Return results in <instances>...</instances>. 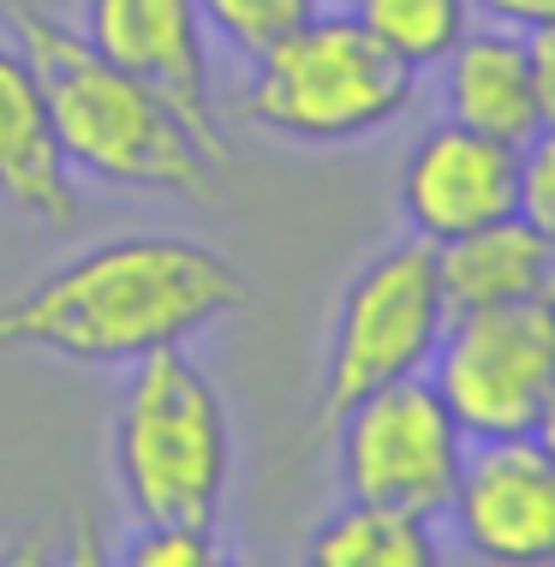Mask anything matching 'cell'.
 Returning <instances> with one entry per match:
<instances>
[{
  "label": "cell",
  "mask_w": 555,
  "mask_h": 567,
  "mask_svg": "<svg viewBox=\"0 0 555 567\" xmlns=\"http://www.w3.org/2000/svg\"><path fill=\"white\" fill-rule=\"evenodd\" d=\"M245 305V281L215 245L132 234L60 264L0 305V352H49L66 364H137L185 347Z\"/></svg>",
  "instance_id": "1"
},
{
  "label": "cell",
  "mask_w": 555,
  "mask_h": 567,
  "mask_svg": "<svg viewBox=\"0 0 555 567\" xmlns=\"http://www.w3.org/2000/svg\"><path fill=\"white\" fill-rule=\"evenodd\" d=\"M0 19H7L19 54L37 72L66 167L144 192H179V197L209 192L215 156L185 132V120L156 90L137 84L126 66H114L84 30L49 19L37 0H0Z\"/></svg>",
  "instance_id": "2"
},
{
  "label": "cell",
  "mask_w": 555,
  "mask_h": 567,
  "mask_svg": "<svg viewBox=\"0 0 555 567\" xmlns=\"http://www.w3.org/2000/svg\"><path fill=\"white\" fill-rule=\"evenodd\" d=\"M234 466L227 406L185 347L132 364L114 406V478L137 526H215Z\"/></svg>",
  "instance_id": "3"
},
{
  "label": "cell",
  "mask_w": 555,
  "mask_h": 567,
  "mask_svg": "<svg viewBox=\"0 0 555 567\" xmlns=\"http://www.w3.org/2000/svg\"><path fill=\"white\" fill-rule=\"evenodd\" d=\"M251 84H245V120L292 144H347L394 114H407L412 79L382 37H370L359 12H311L299 30L251 54Z\"/></svg>",
  "instance_id": "4"
},
{
  "label": "cell",
  "mask_w": 555,
  "mask_h": 567,
  "mask_svg": "<svg viewBox=\"0 0 555 567\" xmlns=\"http://www.w3.org/2000/svg\"><path fill=\"white\" fill-rule=\"evenodd\" d=\"M449 293H442V257L430 239H400L352 275L335 305L329 359H322V419H341L352 401L424 377L449 334Z\"/></svg>",
  "instance_id": "5"
},
{
  "label": "cell",
  "mask_w": 555,
  "mask_h": 567,
  "mask_svg": "<svg viewBox=\"0 0 555 567\" xmlns=\"http://www.w3.org/2000/svg\"><path fill=\"white\" fill-rule=\"evenodd\" d=\"M436 394L466 436L537 431L555 401V293L454 311L436 347Z\"/></svg>",
  "instance_id": "6"
},
{
  "label": "cell",
  "mask_w": 555,
  "mask_h": 567,
  "mask_svg": "<svg viewBox=\"0 0 555 567\" xmlns=\"http://www.w3.org/2000/svg\"><path fill=\"white\" fill-rule=\"evenodd\" d=\"M335 449H341V484L352 502H382V508L436 519L449 514L466 431L436 394V382L407 377L352 401L341 412Z\"/></svg>",
  "instance_id": "7"
},
{
  "label": "cell",
  "mask_w": 555,
  "mask_h": 567,
  "mask_svg": "<svg viewBox=\"0 0 555 567\" xmlns=\"http://www.w3.org/2000/svg\"><path fill=\"white\" fill-rule=\"evenodd\" d=\"M449 514L472 556L502 567L555 561V460L532 431L477 436L460 460Z\"/></svg>",
  "instance_id": "8"
},
{
  "label": "cell",
  "mask_w": 555,
  "mask_h": 567,
  "mask_svg": "<svg viewBox=\"0 0 555 567\" xmlns=\"http://www.w3.org/2000/svg\"><path fill=\"white\" fill-rule=\"evenodd\" d=\"M84 37L114 66H126L137 84L156 90L215 162H227V132L209 102L204 12H197V0H84Z\"/></svg>",
  "instance_id": "9"
},
{
  "label": "cell",
  "mask_w": 555,
  "mask_h": 567,
  "mask_svg": "<svg viewBox=\"0 0 555 567\" xmlns=\"http://www.w3.org/2000/svg\"><path fill=\"white\" fill-rule=\"evenodd\" d=\"M400 209H407L412 234L430 245H449L502 216H520V150L490 132L460 126V120H442L407 150Z\"/></svg>",
  "instance_id": "10"
},
{
  "label": "cell",
  "mask_w": 555,
  "mask_h": 567,
  "mask_svg": "<svg viewBox=\"0 0 555 567\" xmlns=\"http://www.w3.org/2000/svg\"><path fill=\"white\" fill-rule=\"evenodd\" d=\"M0 204L42 227L79 221V186H72V167L49 126V102L19 42L12 49L0 42Z\"/></svg>",
  "instance_id": "11"
},
{
  "label": "cell",
  "mask_w": 555,
  "mask_h": 567,
  "mask_svg": "<svg viewBox=\"0 0 555 567\" xmlns=\"http://www.w3.org/2000/svg\"><path fill=\"white\" fill-rule=\"evenodd\" d=\"M449 120L472 132H490L502 144H526L544 126V96H537V66L526 49V30H466L449 49Z\"/></svg>",
  "instance_id": "12"
},
{
  "label": "cell",
  "mask_w": 555,
  "mask_h": 567,
  "mask_svg": "<svg viewBox=\"0 0 555 567\" xmlns=\"http://www.w3.org/2000/svg\"><path fill=\"white\" fill-rule=\"evenodd\" d=\"M449 311H484V305H520L555 293V234L526 216H502L477 234L436 245Z\"/></svg>",
  "instance_id": "13"
},
{
  "label": "cell",
  "mask_w": 555,
  "mask_h": 567,
  "mask_svg": "<svg viewBox=\"0 0 555 567\" xmlns=\"http://www.w3.org/2000/svg\"><path fill=\"white\" fill-rule=\"evenodd\" d=\"M311 561L317 567H436V538H430V519L419 514L347 496V508L317 526Z\"/></svg>",
  "instance_id": "14"
},
{
  "label": "cell",
  "mask_w": 555,
  "mask_h": 567,
  "mask_svg": "<svg viewBox=\"0 0 555 567\" xmlns=\"http://www.w3.org/2000/svg\"><path fill=\"white\" fill-rule=\"evenodd\" d=\"M370 37H382L407 66H442L472 30V0H352Z\"/></svg>",
  "instance_id": "15"
},
{
  "label": "cell",
  "mask_w": 555,
  "mask_h": 567,
  "mask_svg": "<svg viewBox=\"0 0 555 567\" xmlns=\"http://www.w3.org/2000/svg\"><path fill=\"white\" fill-rule=\"evenodd\" d=\"M197 12L222 30L234 49L264 54L269 42H281L287 30H299L317 12V0H197Z\"/></svg>",
  "instance_id": "16"
},
{
  "label": "cell",
  "mask_w": 555,
  "mask_h": 567,
  "mask_svg": "<svg viewBox=\"0 0 555 567\" xmlns=\"http://www.w3.org/2000/svg\"><path fill=\"white\" fill-rule=\"evenodd\" d=\"M132 567H215L222 549H215L209 526H144L137 544L126 549Z\"/></svg>",
  "instance_id": "17"
},
{
  "label": "cell",
  "mask_w": 555,
  "mask_h": 567,
  "mask_svg": "<svg viewBox=\"0 0 555 567\" xmlns=\"http://www.w3.org/2000/svg\"><path fill=\"white\" fill-rule=\"evenodd\" d=\"M520 216L555 234V120L520 144Z\"/></svg>",
  "instance_id": "18"
},
{
  "label": "cell",
  "mask_w": 555,
  "mask_h": 567,
  "mask_svg": "<svg viewBox=\"0 0 555 567\" xmlns=\"http://www.w3.org/2000/svg\"><path fill=\"white\" fill-rule=\"evenodd\" d=\"M472 7H484L490 19H502L507 30H544V24H555V0H472Z\"/></svg>",
  "instance_id": "19"
},
{
  "label": "cell",
  "mask_w": 555,
  "mask_h": 567,
  "mask_svg": "<svg viewBox=\"0 0 555 567\" xmlns=\"http://www.w3.org/2000/svg\"><path fill=\"white\" fill-rule=\"evenodd\" d=\"M526 49L537 66V96H544V120H555V24L526 30Z\"/></svg>",
  "instance_id": "20"
},
{
  "label": "cell",
  "mask_w": 555,
  "mask_h": 567,
  "mask_svg": "<svg viewBox=\"0 0 555 567\" xmlns=\"http://www.w3.org/2000/svg\"><path fill=\"white\" fill-rule=\"evenodd\" d=\"M537 442H544V449H549V460H555V401L544 406V419H537V431H532Z\"/></svg>",
  "instance_id": "21"
}]
</instances>
